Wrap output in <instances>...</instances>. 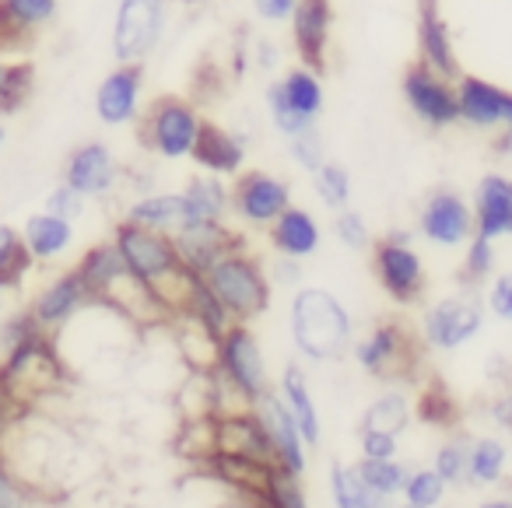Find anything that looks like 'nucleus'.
<instances>
[{"label": "nucleus", "mask_w": 512, "mask_h": 508, "mask_svg": "<svg viewBox=\"0 0 512 508\" xmlns=\"http://www.w3.org/2000/svg\"><path fill=\"white\" fill-rule=\"evenodd\" d=\"M109 239L120 249L130 274L165 305L169 319H176L179 309H183V298H186V288H190L193 274L183 267V260H179L176 246H172V235L120 218L113 225Z\"/></svg>", "instance_id": "1"}, {"label": "nucleus", "mask_w": 512, "mask_h": 508, "mask_svg": "<svg viewBox=\"0 0 512 508\" xmlns=\"http://www.w3.org/2000/svg\"><path fill=\"white\" fill-rule=\"evenodd\" d=\"M288 333H292L299 358L330 365V361H341L344 354H351L355 319L330 288L306 284V288H295L292 302H288Z\"/></svg>", "instance_id": "2"}, {"label": "nucleus", "mask_w": 512, "mask_h": 508, "mask_svg": "<svg viewBox=\"0 0 512 508\" xmlns=\"http://www.w3.org/2000/svg\"><path fill=\"white\" fill-rule=\"evenodd\" d=\"M214 396H218V414L253 407L264 393H271V372H267V354L260 337L249 323H232L218 337L214 354Z\"/></svg>", "instance_id": "3"}, {"label": "nucleus", "mask_w": 512, "mask_h": 508, "mask_svg": "<svg viewBox=\"0 0 512 508\" xmlns=\"http://www.w3.org/2000/svg\"><path fill=\"white\" fill-rule=\"evenodd\" d=\"M67 379L60 340L53 333H36L22 344L8 347L0 358V393L29 410L43 396L60 393Z\"/></svg>", "instance_id": "4"}, {"label": "nucleus", "mask_w": 512, "mask_h": 508, "mask_svg": "<svg viewBox=\"0 0 512 508\" xmlns=\"http://www.w3.org/2000/svg\"><path fill=\"white\" fill-rule=\"evenodd\" d=\"M207 288L218 295V302L228 309V316L235 323H253L271 309L274 281L267 263L256 253H249V246H235L232 253H225L211 270L204 274Z\"/></svg>", "instance_id": "5"}, {"label": "nucleus", "mask_w": 512, "mask_h": 508, "mask_svg": "<svg viewBox=\"0 0 512 508\" xmlns=\"http://www.w3.org/2000/svg\"><path fill=\"white\" fill-rule=\"evenodd\" d=\"M421 337L407 330L400 319H379L376 326L355 337L351 358L369 379L379 382H411L421 365Z\"/></svg>", "instance_id": "6"}, {"label": "nucleus", "mask_w": 512, "mask_h": 508, "mask_svg": "<svg viewBox=\"0 0 512 508\" xmlns=\"http://www.w3.org/2000/svg\"><path fill=\"white\" fill-rule=\"evenodd\" d=\"M204 120L207 116L183 95H158L137 120L141 123L137 134H141V144L151 155L165 158V162H186V158H193Z\"/></svg>", "instance_id": "7"}, {"label": "nucleus", "mask_w": 512, "mask_h": 508, "mask_svg": "<svg viewBox=\"0 0 512 508\" xmlns=\"http://www.w3.org/2000/svg\"><path fill=\"white\" fill-rule=\"evenodd\" d=\"M264 106L271 116L274 130L285 137H295L302 130L316 127L323 106H327V88H323V74L306 64L288 67L281 78H274L264 88Z\"/></svg>", "instance_id": "8"}, {"label": "nucleus", "mask_w": 512, "mask_h": 508, "mask_svg": "<svg viewBox=\"0 0 512 508\" xmlns=\"http://www.w3.org/2000/svg\"><path fill=\"white\" fill-rule=\"evenodd\" d=\"M484 319H488V305H484L481 291L460 288L456 295L439 298L421 312L418 337L428 351L453 354L484 330Z\"/></svg>", "instance_id": "9"}, {"label": "nucleus", "mask_w": 512, "mask_h": 508, "mask_svg": "<svg viewBox=\"0 0 512 508\" xmlns=\"http://www.w3.org/2000/svg\"><path fill=\"white\" fill-rule=\"evenodd\" d=\"M169 25V0H116L109 50L116 64H148Z\"/></svg>", "instance_id": "10"}, {"label": "nucleus", "mask_w": 512, "mask_h": 508, "mask_svg": "<svg viewBox=\"0 0 512 508\" xmlns=\"http://www.w3.org/2000/svg\"><path fill=\"white\" fill-rule=\"evenodd\" d=\"M372 274L393 305H418L428 291V270L407 232H386L372 242Z\"/></svg>", "instance_id": "11"}, {"label": "nucleus", "mask_w": 512, "mask_h": 508, "mask_svg": "<svg viewBox=\"0 0 512 508\" xmlns=\"http://www.w3.org/2000/svg\"><path fill=\"white\" fill-rule=\"evenodd\" d=\"M400 99H404L407 113L428 130H449L460 123L456 78H446V74L432 71L418 60L400 78Z\"/></svg>", "instance_id": "12"}, {"label": "nucleus", "mask_w": 512, "mask_h": 508, "mask_svg": "<svg viewBox=\"0 0 512 508\" xmlns=\"http://www.w3.org/2000/svg\"><path fill=\"white\" fill-rule=\"evenodd\" d=\"M228 197H232V214L239 225L267 232L292 207V186L274 172L246 165L239 176L228 179Z\"/></svg>", "instance_id": "13"}, {"label": "nucleus", "mask_w": 512, "mask_h": 508, "mask_svg": "<svg viewBox=\"0 0 512 508\" xmlns=\"http://www.w3.org/2000/svg\"><path fill=\"white\" fill-rule=\"evenodd\" d=\"M418 235L435 249H460L474 239V207L453 186L432 190L418 207Z\"/></svg>", "instance_id": "14"}, {"label": "nucleus", "mask_w": 512, "mask_h": 508, "mask_svg": "<svg viewBox=\"0 0 512 508\" xmlns=\"http://www.w3.org/2000/svg\"><path fill=\"white\" fill-rule=\"evenodd\" d=\"M120 158L106 141H81L67 151L60 165V183L78 190L85 200H106L120 186Z\"/></svg>", "instance_id": "15"}, {"label": "nucleus", "mask_w": 512, "mask_h": 508, "mask_svg": "<svg viewBox=\"0 0 512 508\" xmlns=\"http://www.w3.org/2000/svg\"><path fill=\"white\" fill-rule=\"evenodd\" d=\"M144 85H148V71L144 64H116L106 78L95 88V116L102 127H134L141 120V99Z\"/></svg>", "instance_id": "16"}, {"label": "nucleus", "mask_w": 512, "mask_h": 508, "mask_svg": "<svg viewBox=\"0 0 512 508\" xmlns=\"http://www.w3.org/2000/svg\"><path fill=\"white\" fill-rule=\"evenodd\" d=\"M253 410H256V417L264 421L267 438H271L274 463L285 466L295 477H302V473L309 470V442H306V435H302L299 421L292 417V410L285 407L278 389L260 396V400L253 403Z\"/></svg>", "instance_id": "17"}, {"label": "nucleus", "mask_w": 512, "mask_h": 508, "mask_svg": "<svg viewBox=\"0 0 512 508\" xmlns=\"http://www.w3.org/2000/svg\"><path fill=\"white\" fill-rule=\"evenodd\" d=\"M92 302H95L92 291L85 288L81 274L71 267V270H60L57 277H50V281L36 291L29 309H32V316L39 319V326L57 337V333H64V326H71Z\"/></svg>", "instance_id": "18"}, {"label": "nucleus", "mask_w": 512, "mask_h": 508, "mask_svg": "<svg viewBox=\"0 0 512 508\" xmlns=\"http://www.w3.org/2000/svg\"><path fill=\"white\" fill-rule=\"evenodd\" d=\"M288 36L299 64L323 74L334 43V0H299L288 18Z\"/></svg>", "instance_id": "19"}, {"label": "nucleus", "mask_w": 512, "mask_h": 508, "mask_svg": "<svg viewBox=\"0 0 512 508\" xmlns=\"http://www.w3.org/2000/svg\"><path fill=\"white\" fill-rule=\"evenodd\" d=\"M414 43H418V64L432 67V71L446 74V78H460L463 74V60H460V50H456L453 22L446 18L439 0H418Z\"/></svg>", "instance_id": "20"}, {"label": "nucleus", "mask_w": 512, "mask_h": 508, "mask_svg": "<svg viewBox=\"0 0 512 508\" xmlns=\"http://www.w3.org/2000/svg\"><path fill=\"white\" fill-rule=\"evenodd\" d=\"M242 242L246 239L228 221H190V225H179L172 232V246H176L179 260L197 277H204L221 256L232 253Z\"/></svg>", "instance_id": "21"}, {"label": "nucleus", "mask_w": 512, "mask_h": 508, "mask_svg": "<svg viewBox=\"0 0 512 508\" xmlns=\"http://www.w3.org/2000/svg\"><path fill=\"white\" fill-rule=\"evenodd\" d=\"M512 88L484 78V74L463 71L456 78V102H460V123L474 130H502L509 113Z\"/></svg>", "instance_id": "22"}, {"label": "nucleus", "mask_w": 512, "mask_h": 508, "mask_svg": "<svg viewBox=\"0 0 512 508\" xmlns=\"http://www.w3.org/2000/svg\"><path fill=\"white\" fill-rule=\"evenodd\" d=\"M474 235L491 242L512 239V176L505 172H484L474 186Z\"/></svg>", "instance_id": "23"}, {"label": "nucleus", "mask_w": 512, "mask_h": 508, "mask_svg": "<svg viewBox=\"0 0 512 508\" xmlns=\"http://www.w3.org/2000/svg\"><path fill=\"white\" fill-rule=\"evenodd\" d=\"M60 15V0H0V57L25 50Z\"/></svg>", "instance_id": "24"}, {"label": "nucleus", "mask_w": 512, "mask_h": 508, "mask_svg": "<svg viewBox=\"0 0 512 508\" xmlns=\"http://www.w3.org/2000/svg\"><path fill=\"white\" fill-rule=\"evenodd\" d=\"M246 158H249V144L242 134L235 130H225L218 123L204 120V130L197 137V148H193V158L200 172H211V176L221 179H235L242 169H246Z\"/></svg>", "instance_id": "25"}, {"label": "nucleus", "mask_w": 512, "mask_h": 508, "mask_svg": "<svg viewBox=\"0 0 512 508\" xmlns=\"http://www.w3.org/2000/svg\"><path fill=\"white\" fill-rule=\"evenodd\" d=\"M267 239H271V249L278 256H288V260H313L323 246V228L316 221L313 211L306 207H288L271 228H267Z\"/></svg>", "instance_id": "26"}, {"label": "nucleus", "mask_w": 512, "mask_h": 508, "mask_svg": "<svg viewBox=\"0 0 512 508\" xmlns=\"http://www.w3.org/2000/svg\"><path fill=\"white\" fill-rule=\"evenodd\" d=\"M278 393L285 400V407L292 410V417L299 421L302 435H306L309 449L323 442V421H320V407L313 400V386H309V375L299 361H288L281 368V379H278Z\"/></svg>", "instance_id": "27"}, {"label": "nucleus", "mask_w": 512, "mask_h": 508, "mask_svg": "<svg viewBox=\"0 0 512 508\" xmlns=\"http://www.w3.org/2000/svg\"><path fill=\"white\" fill-rule=\"evenodd\" d=\"M179 197H183V225H190V221H228V214H232L228 179L211 176V172H197V176L186 179Z\"/></svg>", "instance_id": "28"}, {"label": "nucleus", "mask_w": 512, "mask_h": 508, "mask_svg": "<svg viewBox=\"0 0 512 508\" xmlns=\"http://www.w3.org/2000/svg\"><path fill=\"white\" fill-rule=\"evenodd\" d=\"M22 235H25V246H29L32 260L57 263L60 256L74 246V221L57 218V214H50V211H36L25 218Z\"/></svg>", "instance_id": "29"}, {"label": "nucleus", "mask_w": 512, "mask_h": 508, "mask_svg": "<svg viewBox=\"0 0 512 508\" xmlns=\"http://www.w3.org/2000/svg\"><path fill=\"white\" fill-rule=\"evenodd\" d=\"M176 319H190L193 326H200V330H204L207 337H214V340H218L221 333L235 323V319L228 316L225 305L218 302V295H214V291L207 288L204 277H197V274L190 277V288H186L183 309H179Z\"/></svg>", "instance_id": "30"}, {"label": "nucleus", "mask_w": 512, "mask_h": 508, "mask_svg": "<svg viewBox=\"0 0 512 508\" xmlns=\"http://www.w3.org/2000/svg\"><path fill=\"white\" fill-rule=\"evenodd\" d=\"M123 218L134 221V225L155 228V232H176L183 225V197L169 190H151L141 193V197L130 200V207L123 211Z\"/></svg>", "instance_id": "31"}, {"label": "nucleus", "mask_w": 512, "mask_h": 508, "mask_svg": "<svg viewBox=\"0 0 512 508\" xmlns=\"http://www.w3.org/2000/svg\"><path fill=\"white\" fill-rule=\"evenodd\" d=\"M509 466V445L498 435H477L470 438L467 452V484L470 487H498L505 480Z\"/></svg>", "instance_id": "32"}, {"label": "nucleus", "mask_w": 512, "mask_h": 508, "mask_svg": "<svg viewBox=\"0 0 512 508\" xmlns=\"http://www.w3.org/2000/svg\"><path fill=\"white\" fill-rule=\"evenodd\" d=\"M327 487H330V501L334 508H390V501L379 498L369 484L362 480L358 466H348V463H330V473H327Z\"/></svg>", "instance_id": "33"}, {"label": "nucleus", "mask_w": 512, "mask_h": 508, "mask_svg": "<svg viewBox=\"0 0 512 508\" xmlns=\"http://www.w3.org/2000/svg\"><path fill=\"white\" fill-rule=\"evenodd\" d=\"M411 421H414V403L404 389H386V393H379L362 414V428L386 431V435H397V438L411 428Z\"/></svg>", "instance_id": "34"}, {"label": "nucleus", "mask_w": 512, "mask_h": 508, "mask_svg": "<svg viewBox=\"0 0 512 508\" xmlns=\"http://www.w3.org/2000/svg\"><path fill=\"white\" fill-rule=\"evenodd\" d=\"M36 88V67L29 60L0 57V116H15L29 106Z\"/></svg>", "instance_id": "35"}, {"label": "nucleus", "mask_w": 512, "mask_h": 508, "mask_svg": "<svg viewBox=\"0 0 512 508\" xmlns=\"http://www.w3.org/2000/svg\"><path fill=\"white\" fill-rule=\"evenodd\" d=\"M32 253L29 246H25V235L22 228L15 225H0V284L4 288H18V284L29 277L32 270Z\"/></svg>", "instance_id": "36"}, {"label": "nucleus", "mask_w": 512, "mask_h": 508, "mask_svg": "<svg viewBox=\"0 0 512 508\" xmlns=\"http://www.w3.org/2000/svg\"><path fill=\"white\" fill-rule=\"evenodd\" d=\"M355 466H358V473H362L365 484L386 501L404 494L407 477H411V466L400 463V456L397 459H358Z\"/></svg>", "instance_id": "37"}, {"label": "nucleus", "mask_w": 512, "mask_h": 508, "mask_svg": "<svg viewBox=\"0 0 512 508\" xmlns=\"http://www.w3.org/2000/svg\"><path fill=\"white\" fill-rule=\"evenodd\" d=\"M313 190H316V197H320L323 204L330 207V211H344V207H351V197H355V183H351L348 165L327 158V162H323L320 169L313 172Z\"/></svg>", "instance_id": "38"}, {"label": "nucleus", "mask_w": 512, "mask_h": 508, "mask_svg": "<svg viewBox=\"0 0 512 508\" xmlns=\"http://www.w3.org/2000/svg\"><path fill=\"white\" fill-rule=\"evenodd\" d=\"M495 242L491 239H481V235H474V239L463 246V267H460V288H470V291H481L484 284L495 277Z\"/></svg>", "instance_id": "39"}, {"label": "nucleus", "mask_w": 512, "mask_h": 508, "mask_svg": "<svg viewBox=\"0 0 512 508\" xmlns=\"http://www.w3.org/2000/svg\"><path fill=\"white\" fill-rule=\"evenodd\" d=\"M256 508H309V498H306V491H302V477H295L285 466L274 463Z\"/></svg>", "instance_id": "40"}, {"label": "nucleus", "mask_w": 512, "mask_h": 508, "mask_svg": "<svg viewBox=\"0 0 512 508\" xmlns=\"http://www.w3.org/2000/svg\"><path fill=\"white\" fill-rule=\"evenodd\" d=\"M467 452H470V438L467 435H449L446 442L435 449L432 470L439 473L449 487L467 484Z\"/></svg>", "instance_id": "41"}, {"label": "nucleus", "mask_w": 512, "mask_h": 508, "mask_svg": "<svg viewBox=\"0 0 512 508\" xmlns=\"http://www.w3.org/2000/svg\"><path fill=\"white\" fill-rule=\"evenodd\" d=\"M446 491H449L446 480H442L432 466H421V470H411L400 498H404L407 505H418V508H439L442 501H446Z\"/></svg>", "instance_id": "42"}, {"label": "nucleus", "mask_w": 512, "mask_h": 508, "mask_svg": "<svg viewBox=\"0 0 512 508\" xmlns=\"http://www.w3.org/2000/svg\"><path fill=\"white\" fill-rule=\"evenodd\" d=\"M414 417L421 424H432V428H453L456 424V403L446 389L435 382V386H425L414 403Z\"/></svg>", "instance_id": "43"}, {"label": "nucleus", "mask_w": 512, "mask_h": 508, "mask_svg": "<svg viewBox=\"0 0 512 508\" xmlns=\"http://www.w3.org/2000/svg\"><path fill=\"white\" fill-rule=\"evenodd\" d=\"M288 155H292V162L299 165L302 172H309V176H313V172L330 158L327 155V137L320 134V127L302 130V134L288 137Z\"/></svg>", "instance_id": "44"}, {"label": "nucleus", "mask_w": 512, "mask_h": 508, "mask_svg": "<svg viewBox=\"0 0 512 508\" xmlns=\"http://www.w3.org/2000/svg\"><path fill=\"white\" fill-rule=\"evenodd\" d=\"M334 239L341 242L344 249L351 253H365L372 246V232H369V221H365L362 211L355 207H344V211H334Z\"/></svg>", "instance_id": "45"}, {"label": "nucleus", "mask_w": 512, "mask_h": 508, "mask_svg": "<svg viewBox=\"0 0 512 508\" xmlns=\"http://www.w3.org/2000/svg\"><path fill=\"white\" fill-rule=\"evenodd\" d=\"M36 487H29L4 456H0V508H29L36 498Z\"/></svg>", "instance_id": "46"}, {"label": "nucleus", "mask_w": 512, "mask_h": 508, "mask_svg": "<svg viewBox=\"0 0 512 508\" xmlns=\"http://www.w3.org/2000/svg\"><path fill=\"white\" fill-rule=\"evenodd\" d=\"M484 305H488V316L512 323V270H502L484 284Z\"/></svg>", "instance_id": "47"}, {"label": "nucleus", "mask_w": 512, "mask_h": 508, "mask_svg": "<svg viewBox=\"0 0 512 508\" xmlns=\"http://www.w3.org/2000/svg\"><path fill=\"white\" fill-rule=\"evenodd\" d=\"M85 204H88V200L81 197L78 190H71L67 183H57L50 193H46L43 211L57 214V218H67V221H78L81 214H85Z\"/></svg>", "instance_id": "48"}, {"label": "nucleus", "mask_w": 512, "mask_h": 508, "mask_svg": "<svg viewBox=\"0 0 512 508\" xmlns=\"http://www.w3.org/2000/svg\"><path fill=\"white\" fill-rule=\"evenodd\" d=\"M358 449H362V459H397L400 456V438L386 435V431L358 428Z\"/></svg>", "instance_id": "49"}, {"label": "nucleus", "mask_w": 512, "mask_h": 508, "mask_svg": "<svg viewBox=\"0 0 512 508\" xmlns=\"http://www.w3.org/2000/svg\"><path fill=\"white\" fill-rule=\"evenodd\" d=\"M249 4H253V15L260 18V22L285 25L288 18H292V11H295L299 0H249Z\"/></svg>", "instance_id": "50"}, {"label": "nucleus", "mask_w": 512, "mask_h": 508, "mask_svg": "<svg viewBox=\"0 0 512 508\" xmlns=\"http://www.w3.org/2000/svg\"><path fill=\"white\" fill-rule=\"evenodd\" d=\"M488 417H491V424H495L498 431L512 435V389H502V393L488 403Z\"/></svg>", "instance_id": "51"}, {"label": "nucleus", "mask_w": 512, "mask_h": 508, "mask_svg": "<svg viewBox=\"0 0 512 508\" xmlns=\"http://www.w3.org/2000/svg\"><path fill=\"white\" fill-rule=\"evenodd\" d=\"M271 281L285 284V288H299L302 284V260H288V256H278V263L271 267Z\"/></svg>", "instance_id": "52"}, {"label": "nucleus", "mask_w": 512, "mask_h": 508, "mask_svg": "<svg viewBox=\"0 0 512 508\" xmlns=\"http://www.w3.org/2000/svg\"><path fill=\"white\" fill-rule=\"evenodd\" d=\"M256 60H260V67H264V71L278 67V46H274V43H256Z\"/></svg>", "instance_id": "53"}, {"label": "nucleus", "mask_w": 512, "mask_h": 508, "mask_svg": "<svg viewBox=\"0 0 512 508\" xmlns=\"http://www.w3.org/2000/svg\"><path fill=\"white\" fill-rule=\"evenodd\" d=\"M477 508H512V498H491V501H484V505H477Z\"/></svg>", "instance_id": "54"}, {"label": "nucleus", "mask_w": 512, "mask_h": 508, "mask_svg": "<svg viewBox=\"0 0 512 508\" xmlns=\"http://www.w3.org/2000/svg\"><path fill=\"white\" fill-rule=\"evenodd\" d=\"M502 130H512V99H509V113H505V127Z\"/></svg>", "instance_id": "55"}, {"label": "nucleus", "mask_w": 512, "mask_h": 508, "mask_svg": "<svg viewBox=\"0 0 512 508\" xmlns=\"http://www.w3.org/2000/svg\"><path fill=\"white\" fill-rule=\"evenodd\" d=\"M4 295H8V288H4V284H0V312H4Z\"/></svg>", "instance_id": "56"}, {"label": "nucleus", "mask_w": 512, "mask_h": 508, "mask_svg": "<svg viewBox=\"0 0 512 508\" xmlns=\"http://www.w3.org/2000/svg\"><path fill=\"white\" fill-rule=\"evenodd\" d=\"M4 137H8V134H4V123H0V148H4Z\"/></svg>", "instance_id": "57"}, {"label": "nucleus", "mask_w": 512, "mask_h": 508, "mask_svg": "<svg viewBox=\"0 0 512 508\" xmlns=\"http://www.w3.org/2000/svg\"><path fill=\"white\" fill-rule=\"evenodd\" d=\"M179 4H207V0H179Z\"/></svg>", "instance_id": "58"}, {"label": "nucleus", "mask_w": 512, "mask_h": 508, "mask_svg": "<svg viewBox=\"0 0 512 508\" xmlns=\"http://www.w3.org/2000/svg\"><path fill=\"white\" fill-rule=\"evenodd\" d=\"M397 508H418V505H407V501H404V505H397Z\"/></svg>", "instance_id": "59"}]
</instances>
